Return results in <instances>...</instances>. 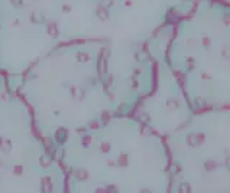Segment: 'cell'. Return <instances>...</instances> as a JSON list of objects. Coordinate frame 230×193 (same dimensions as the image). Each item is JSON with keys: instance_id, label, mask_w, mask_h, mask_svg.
<instances>
[{"instance_id": "obj_1", "label": "cell", "mask_w": 230, "mask_h": 193, "mask_svg": "<svg viewBox=\"0 0 230 193\" xmlns=\"http://www.w3.org/2000/svg\"><path fill=\"white\" fill-rule=\"evenodd\" d=\"M13 3H15V6H19V4H22V0H12Z\"/></svg>"}]
</instances>
